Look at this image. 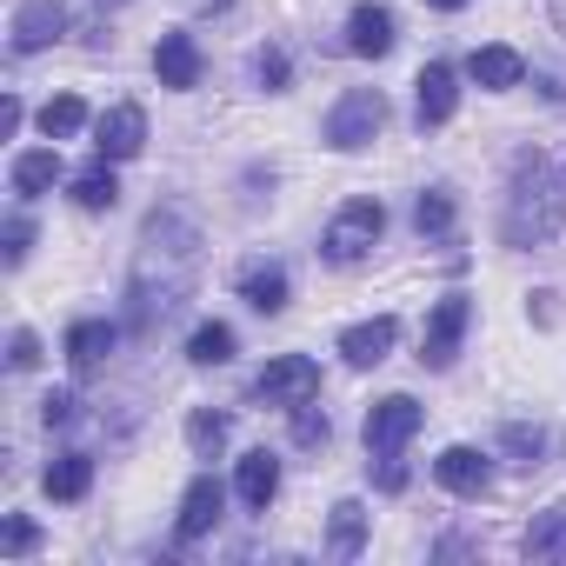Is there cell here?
<instances>
[{
    "instance_id": "6da1fadb",
    "label": "cell",
    "mask_w": 566,
    "mask_h": 566,
    "mask_svg": "<svg viewBox=\"0 0 566 566\" xmlns=\"http://www.w3.org/2000/svg\"><path fill=\"white\" fill-rule=\"evenodd\" d=\"M193 266H200V233L180 207H154L140 227V253H134V287H127V314L134 334H154L167 314H180V301L193 294Z\"/></svg>"
},
{
    "instance_id": "7a4b0ae2",
    "label": "cell",
    "mask_w": 566,
    "mask_h": 566,
    "mask_svg": "<svg viewBox=\"0 0 566 566\" xmlns=\"http://www.w3.org/2000/svg\"><path fill=\"white\" fill-rule=\"evenodd\" d=\"M566 220V187L553 180L546 154L526 147L513 154V180H506V213H500V240L506 247H546Z\"/></svg>"
},
{
    "instance_id": "3957f363",
    "label": "cell",
    "mask_w": 566,
    "mask_h": 566,
    "mask_svg": "<svg viewBox=\"0 0 566 566\" xmlns=\"http://www.w3.org/2000/svg\"><path fill=\"white\" fill-rule=\"evenodd\" d=\"M380 127H387V94H380V87H354V94H340V107L327 114V147H334V154H360L367 140H380Z\"/></svg>"
},
{
    "instance_id": "277c9868",
    "label": "cell",
    "mask_w": 566,
    "mask_h": 566,
    "mask_svg": "<svg viewBox=\"0 0 566 566\" xmlns=\"http://www.w3.org/2000/svg\"><path fill=\"white\" fill-rule=\"evenodd\" d=\"M380 233H387V207L380 200H347L340 213H334V227H327V260H340V266H354V260H367L374 247H380Z\"/></svg>"
},
{
    "instance_id": "5b68a950",
    "label": "cell",
    "mask_w": 566,
    "mask_h": 566,
    "mask_svg": "<svg viewBox=\"0 0 566 566\" xmlns=\"http://www.w3.org/2000/svg\"><path fill=\"white\" fill-rule=\"evenodd\" d=\"M314 394H321V367H314L307 354H280V360H266L260 380H253V400H266V407H301V400H314Z\"/></svg>"
},
{
    "instance_id": "8992f818",
    "label": "cell",
    "mask_w": 566,
    "mask_h": 566,
    "mask_svg": "<svg viewBox=\"0 0 566 566\" xmlns=\"http://www.w3.org/2000/svg\"><path fill=\"white\" fill-rule=\"evenodd\" d=\"M420 400H407V394H387V400H374L367 407V453L374 460H387V453H400L413 433H420Z\"/></svg>"
},
{
    "instance_id": "52a82bcc",
    "label": "cell",
    "mask_w": 566,
    "mask_h": 566,
    "mask_svg": "<svg viewBox=\"0 0 566 566\" xmlns=\"http://www.w3.org/2000/svg\"><path fill=\"white\" fill-rule=\"evenodd\" d=\"M467 321H473V307H467V294H447L433 314H427V340H420V367H453V354H460V334H467Z\"/></svg>"
},
{
    "instance_id": "ba28073f",
    "label": "cell",
    "mask_w": 566,
    "mask_h": 566,
    "mask_svg": "<svg viewBox=\"0 0 566 566\" xmlns=\"http://www.w3.org/2000/svg\"><path fill=\"white\" fill-rule=\"evenodd\" d=\"M147 147V114L134 107V101H120V107H107L101 120H94V154L101 160H134Z\"/></svg>"
},
{
    "instance_id": "9c48e42d",
    "label": "cell",
    "mask_w": 566,
    "mask_h": 566,
    "mask_svg": "<svg viewBox=\"0 0 566 566\" xmlns=\"http://www.w3.org/2000/svg\"><path fill=\"white\" fill-rule=\"evenodd\" d=\"M220 513H227V486L213 480V473H200L187 493H180V520H174V533H180V546H193V539H207L213 526H220Z\"/></svg>"
},
{
    "instance_id": "30bf717a",
    "label": "cell",
    "mask_w": 566,
    "mask_h": 566,
    "mask_svg": "<svg viewBox=\"0 0 566 566\" xmlns=\"http://www.w3.org/2000/svg\"><path fill=\"white\" fill-rule=\"evenodd\" d=\"M67 34V8L61 0H21L14 8V54H41Z\"/></svg>"
},
{
    "instance_id": "8fae6325",
    "label": "cell",
    "mask_w": 566,
    "mask_h": 566,
    "mask_svg": "<svg viewBox=\"0 0 566 566\" xmlns=\"http://www.w3.org/2000/svg\"><path fill=\"white\" fill-rule=\"evenodd\" d=\"M433 480H440L447 493H460V500H480V493L493 486V460H486L480 447H447V453L433 460Z\"/></svg>"
},
{
    "instance_id": "7c38bea8",
    "label": "cell",
    "mask_w": 566,
    "mask_h": 566,
    "mask_svg": "<svg viewBox=\"0 0 566 566\" xmlns=\"http://www.w3.org/2000/svg\"><path fill=\"white\" fill-rule=\"evenodd\" d=\"M394 340H400V321L394 314H374V321H360V327L340 334V360L347 367H380L394 354Z\"/></svg>"
},
{
    "instance_id": "4fadbf2b",
    "label": "cell",
    "mask_w": 566,
    "mask_h": 566,
    "mask_svg": "<svg viewBox=\"0 0 566 566\" xmlns=\"http://www.w3.org/2000/svg\"><path fill=\"white\" fill-rule=\"evenodd\" d=\"M413 87H420V127H447L453 107H460V74L447 61H427Z\"/></svg>"
},
{
    "instance_id": "5bb4252c",
    "label": "cell",
    "mask_w": 566,
    "mask_h": 566,
    "mask_svg": "<svg viewBox=\"0 0 566 566\" xmlns=\"http://www.w3.org/2000/svg\"><path fill=\"white\" fill-rule=\"evenodd\" d=\"M154 74H160V87H174V94L200 87V48H193V34H160V48H154Z\"/></svg>"
},
{
    "instance_id": "9a60e30c",
    "label": "cell",
    "mask_w": 566,
    "mask_h": 566,
    "mask_svg": "<svg viewBox=\"0 0 566 566\" xmlns=\"http://www.w3.org/2000/svg\"><path fill=\"white\" fill-rule=\"evenodd\" d=\"M233 493L253 506V513H266L273 506V493H280V460L266 453V447H253V453H240V473H233Z\"/></svg>"
},
{
    "instance_id": "2e32d148",
    "label": "cell",
    "mask_w": 566,
    "mask_h": 566,
    "mask_svg": "<svg viewBox=\"0 0 566 566\" xmlns=\"http://www.w3.org/2000/svg\"><path fill=\"white\" fill-rule=\"evenodd\" d=\"M114 347H120V327H114V321H74V327H67V360H74V374H94Z\"/></svg>"
},
{
    "instance_id": "e0dca14e",
    "label": "cell",
    "mask_w": 566,
    "mask_h": 566,
    "mask_svg": "<svg viewBox=\"0 0 566 566\" xmlns=\"http://www.w3.org/2000/svg\"><path fill=\"white\" fill-rule=\"evenodd\" d=\"M347 48H354L360 61L394 54V14H387V8H354V21H347Z\"/></svg>"
},
{
    "instance_id": "ac0fdd59",
    "label": "cell",
    "mask_w": 566,
    "mask_h": 566,
    "mask_svg": "<svg viewBox=\"0 0 566 566\" xmlns=\"http://www.w3.org/2000/svg\"><path fill=\"white\" fill-rule=\"evenodd\" d=\"M467 74H473V87H486V94H506V87H520V74H526V61H520L513 48H473V61H467Z\"/></svg>"
},
{
    "instance_id": "d6986e66",
    "label": "cell",
    "mask_w": 566,
    "mask_h": 566,
    "mask_svg": "<svg viewBox=\"0 0 566 566\" xmlns=\"http://www.w3.org/2000/svg\"><path fill=\"white\" fill-rule=\"evenodd\" d=\"M61 174H67V167H61V147H34V154L14 160V193H21V200H41V193H54Z\"/></svg>"
},
{
    "instance_id": "ffe728a7",
    "label": "cell",
    "mask_w": 566,
    "mask_h": 566,
    "mask_svg": "<svg viewBox=\"0 0 566 566\" xmlns=\"http://www.w3.org/2000/svg\"><path fill=\"white\" fill-rule=\"evenodd\" d=\"M240 301L253 314H287V273L280 266H247L240 273Z\"/></svg>"
},
{
    "instance_id": "44dd1931",
    "label": "cell",
    "mask_w": 566,
    "mask_h": 566,
    "mask_svg": "<svg viewBox=\"0 0 566 566\" xmlns=\"http://www.w3.org/2000/svg\"><path fill=\"white\" fill-rule=\"evenodd\" d=\"M41 486H48V500H87V486H94V460H87V453H61V460L41 473Z\"/></svg>"
},
{
    "instance_id": "7402d4cb",
    "label": "cell",
    "mask_w": 566,
    "mask_h": 566,
    "mask_svg": "<svg viewBox=\"0 0 566 566\" xmlns=\"http://www.w3.org/2000/svg\"><path fill=\"white\" fill-rule=\"evenodd\" d=\"M360 539H367V506H360V500H340V506H334V526H327V553H334V559H354Z\"/></svg>"
},
{
    "instance_id": "603a6c76",
    "label": "cell",
    "mask_w": 566,
    "mask_h": 566,
    "mask_svg": "<svg viewBox=\"0 0 566 566\" xmlns=\"http://www.w3.org/2000/svg\"><path fill=\"white\" fill-rule=\"evenodd\" d=\"M526 559H566V506L533 513V526H526Z\"/></svg>"
},
{
    "instance_id": "cb8c5ba5",
    "label": "cell",
    "mask_w": 566,
    "mask_h": 566,
    "mask_svg": "<svg viewBox=\"0 0 566 566\" xmlns=\"http://www.w3.org/2000/svg\"><path fill=\"white\" fill-rule=\"evenodd\" d=\"M187 360H193V367H227V360H233V327H227V321H200L193 340H187Z\"/></svg>"
},
{
    "instance_id": "d4e9b609",
    "label": "cell",
    "mask_w": 566,
    "mask_h": 566,
    "mask_svg": "<svg viewBox=\"0 0 566 566\" xmlns=\"http://www.w3.org/2000/svg\"><path fill=\"white\" fill-rule=\"evenodd\" d=\"M227 433H233L227 413H213V407H193V413H187V447H193V460H213V453L227 447Z\"/></svg>"
},
{
    "instance_id": "484cf974",
    "label": "cell",
    "mask_w": 566,
    "mask_h": 566,
    "mask_svg": "<svg viewBox=\"0 0 566 566\" xmlns=\"http://www.w3.org/2000/svg\"><path fill=\"white\" fill-rule=\"evenodd\" d=\"M81 127H87V101H81V94H54V101L41 107V134H48V140H74Z\"/></svg>"
},
{
    "instance_id": "4316f807",
    "label": "cell",
    "mask_w": 566,
    "mask_h": 566,
    "mask_svg": "<svg viewBox=\"0 0 566 566\" xmlns=\"http://www.w3.org/2000/svg\"><path fill=\"white\" fill-rule=\"evenodd\" d=\"M74 200H81L87 213H107V207L120 200V180H114V167H107V160H94L87 174H74Z\"/></svg>"
},
{
    "instance_id": "83f0119b",
    "label": "cell",
    "mask_w": 566,
    "mask_h": 566,
    "mask_svg": "<svg viewBox=\"0 0 566 566\" xmlns=\"http://www.w3.org/2000/svg\"><path fill=\"white\" fill-rule=\"evenodd\" d=\"M413 227H420V240H447L453 233V193L447 187H427L413 200Z\"/></svg>"
},
{
    "instance_id": "f1b7e54d",
    "label": "cell",
    "mask_w": 566,
    "mask_h": 566,
    "mask_svg": "<svg viewBox=\"0 0 566 566\" xmlns=\"http://www.w3.org/2000/svg\"><path fill=\"white\" fill-rule=\"evenodd\" d=\"M500 447H506L520 467H539V453H546V427H526V420H513V427L500 433Z\"/></svg>"
},
{
    "instance_id": "f546056e",
    "label": "cell",
    "mask_w": 566,
    "mask_h": 566,
    "mask_svg": "<svg viewBox=\"0 0 566 566\" xmlns=\"http://www.w3.org/2000/svg\"><path fill=\"white\" fill-rule=\"evenodd\" d=\"M294 440H301V447H327V440H334V420H327V407L301 400V407H294Z\"/></svg>"
},
{
    "instance_id": "4dcf8cb0",
    "label": "cell",
    "mask_w": 566,
    "mask_h": 566,
    "mask_svg": "<svg viewBox=\"0 0 566 566\" xmlns=\"http://www.w3.org/2000/svg\"><path fill=\"white\" fill-rule=\"evenodd\" d=\"M34 546H41V526H34V520L14 513L8 526H0V553H8V559H21V553H34Z\"/></svg>"
},
{
    "instance_id": "1f68e13d",
    "label": "cell",
    "mask_w": 566,
    "mask_h": 566,
    "mask_svg": "<svg viewBox=\"0 0 566 566\" xmlns=\"http://www.w3.org/2000/svg\"><path fill=\"white\" fill-rule=\"evenodd\" d=\"M253 81H260L266 94H280V87H287V54H280V48H260V54H253Z\"/></svg>"
},
{
    "instance_id": "d6a6232c",
    "label": "cell",
    "mask_w": 566,
    "mask_h": 566,
    "mask_svg": "<svg viewBox=\"0 0 566 566\" xmlns=\"http://www.w3.org/2000/svg\"><path fill=\"white\" fill-rule=\"evenodd\" d=\"M28 247H34V220H28V213H14V220H8V266H21V260H28Z\"/></svg>"
},
{
    "instance_id": "836d02e7",
    "label": "cell",
    "mask_w": 566,
    "mask_h": 566,
    "mask_svg": "<svg viewBox=\"0 0 566 566\" xmlns=\"http://www.w3.org/2000/svg\"><path fill=\"white\" fill-rule=\"evenodd\" d=\"M8 360L28 374V367H41V340H34V327H14V340H8Z\"/></svg>"
},
{
    "instance_id": "e575fe53",
    "label": "cell",
    "mask_w": 566,
    "mask_h": 566,
    "mask_svg": "<svg viewBox=\"0 0 566 566\" xmlns=\"http://www.w3.org/2000/svg\"><path fill=\"white\" fill-rule=\"evenodd\" d=\"M41 420H48V427H67V420H74V394H48V400H41Z\"/></svg>"
},
{
    "instance_id": "d590c367",
    "label": "cell",
    "mask_w": 566,
    "mask_h": 566,
    "mask_svg": "<svg viewBox=\"0 0 566 566\" xmlns=\"http://www.w3.org/2000/svg\"><path fill=\"white\" fill-rule=\"evenodd\" d=\"M427 8H440V14H453V8H467V0H427Z\"/></svg>"
}]
</instances>
